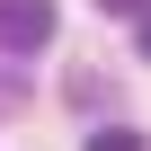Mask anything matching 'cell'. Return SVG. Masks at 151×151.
Masks as SVG:
<instances>
[{
  "label": "cell",
  "instance_id": "cell-1",
  "mask_svg": "<svg viewBox=\"0 0 151 151\" xmlns=\"http://www.w3.org/2000/svg\"><path fill=\"white\" fill-rule=\"evenodd\" d=\"M53 0H0V53H45L53 45Z\"/></svg>",
  "mask_w": 151,
  "mask_h": 151
},
{
  "label": "cell",
  "instance_id": "cell-4",
  "mask_svg": "<svg viewBox=\"0 0 151 151\" xmlns=\"http://www.w3.org/2000/svg\"><path fill=\"white\" fill-rule=\"evenodd\" d=\"M142 62H151V9H142Z\"/></svg>",
  "mask_w": 151,
  "mask_h": 151
},
{
  "label": "cell",
  "instance_id": "cell-2",
  "mask_svg": "<svg viewBox=\"0 0 151 151\" xmlns=\"http://www.w3.org/2000/svg\"><path fill=\"white\" fill-rule=\"evenodd\" d=\"M89 151H151V142H142L133 124H98V133H89Z\"/></svg>",
  "mask_w": 151,
  "mask_h": 151
},
{
  "label": "cell",
  "instance_id": "cell-3",
  "mask_svg": "<svg viewBox=\"0 0 151 151\" xmlns=\"http://www.w3.org/2000/svg\"><path fill=\"white\" fill-rule=\"evenodd\" d=\"M98 9H107V18H142L151 0H98Z\"/></svg>",
  "mask_w": 151,
  "mask_h": 151
}]
</instances>
